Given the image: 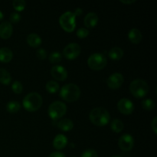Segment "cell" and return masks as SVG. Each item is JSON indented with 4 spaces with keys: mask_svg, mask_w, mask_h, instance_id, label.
Here are the masks:
<instances>
[{
    "mask_svg": "<svg viewBox=\"0 0 157 157\" xmlns=\"http://www.w3.org/2000/svg\"><path fill=\"white\" fill-rule=\"evenodd\" d=\"M156 124H157V117H156L153 118V121H152V123H151V127H152V129H153V131H154L155 134H156V133H157V126H156Z\"/></svg>",
    "mask_w": 157,
    "mask_h": 157,
    "instance_id": "obj_33",
    "label": "cell"
},
{
    "mask_svg": "<svg viewBox=\"0 0 157 157\" xmlns=\"http://www.w3.org/2000/svg\"><path fill=\"white\" fill-rule=\"evenodd\" d=\"M12 89L13 90V92L15 94H21L23 90V87H22V84L19 82V81H15V82L12 84Z\"/></svg>",
    "mask_w": 157,
    "mask_h": 157,
    "instance_id": "obj_28",
    "label": "cell"
},
{
    "mask_svg": "<svg viewBox=\"0 0 157 157\" xmlns=\"http://www.w3.org/2000/svg\"><path fill=\"white\" fill-rule=\"evenodd\" d=\"M75 15L74 12H66L61 15L59 18V23L61 28L67 32H72L76 27Z\"/></svg>",
    "mask_w": 157,
    "mask_h": 157,
    "instance_id": "obj_7",
    "label": "cell"
},
{
    "mask_svg": "<svg viewBox=\"0 0 157 157\" xmlns=\"http://www.w3.org/2000/svg\"><path fill=\"white\" fill-rule=\"evenodd\" d=\"M13 8L17 12H21L25 9L26 6V2L24 0H15L13 1Z\"/></svg>",
    "mask_w": 157,
    "mask_h": 157,
    "instance_id": "obj_26",
    "label": "cell"
},
{
    "mask_svg": "<svg viewBox=\"0 0 157 157\" xmlns=\"http://www.w3.org/2000/svg\"><path fill=\"white\" fill-rule=\"evenodd\" d=\"M84 22L86 27L89 29L95 27L98 22V15L94 12H89L84 18Z\"/></svg>",
    "mask_w": 157,
    "mask_h": 157,
    "instance_id": "obj_14",
    "label": "cell"
},
{
    "mask_svg": "<svg viewBox=\"0 0 157 157\" xmlns=\"http://www.w3.org/2000/svg\"><path fill=\"white\" fill-rule=\"evenodd\" d=\"M9 19H10L11 22L17 23L21 19V15L18 12H12L10 15V16H9Z\"/></svg>",
    "mask_w": 157,
    "mask_h": 157,
    "instance_id": "obj_31",
    "label": "cell"
},
{
    "mask_svg": "<svg viewBox=\"0 0 157 157\" xmlns=\"http://www.w3.org/2000/svg\"><path fill=\"white\" fill-rule=\"evenodd\" d=\"M82 12H83L82 9H81V8H77V9H75L74 14H75V16H80V15L82 14Z\"/></svg>",
    "mask_w": 157,
    "mask_h": 157,
    "instance_id": "obj_35",
    "label": "cell"
},
{
    "mask_svg": "<svg viewBox=\"0 0 157 157\" xmlns=\"http://www.w3.org/2000/svg\"><path fill=\"white\" fill-rule=\"evenodd\" d=\"M22 104L24 108L28 111H36L42 105V98L39 94L36 92H32L25 97Z\"/></svg>",
    "mask_w": 157,
    "mask_h": 157,
    "instance_id": "obj_2",
    "label": "cell"
},
{
    "mask_svg": "<svg viewBox=\"0 0 157 157\" xmlns=\"http://www.w3.org/2000/svg\"><path fill=\"white\" fill-rule=\"evenodd\" d=\"M60 96L64 101L67 102H74L79 99L81 96V90L75 84H65L61 89Z\"/></svg>",
    "mask_w": 157,
    "mask_h": 157,
    "instance_id": "obj_3",
    "label": "cell"
},
{
    "mask_svg": "<svg viewBox=\"0 0 157 157\" xmlns=\"http://www.w3.org/2000/svg\"><path fill=\"white\" fill-rule=\"evenodd\" d=\"M109 57L110 59L114 60V61H118V60L121 59L124 56V51L118 47H114L110 50L108 53Z\"/></svg>",
    "mask_w": 157,
    "mask_h": 157,
    "instance_id": "obj_20",
    "label": "cell"
},
{
    "mask_svg": "<svg viewBox=\"0 0 157 157\" xmlns=\"http://www.w3.org/2000/svg\"><path fill=\"white\" fill-rule=\"evenodd\" d=\"M2 18H3V13L1 12V11H0V21H1Z\"/></svg>",
    "mask_w": 157,
    "mask_h": 157,
    "instance_id": "obj_37",
    "label": "cell"
},
{
    "mask_svg": "<svg viewBox=\"0 0 157 157\" xmlns=\"http://www.w3.org/2000/svg\"><path fill=\"white\" fill-rule=\"evenodd\" d=\"M153 157H154V156H153Z\"/></svg>",
    "mask_w": 157,
    "mask_h": 157,
    "instance_id": "obj_40",
    "label": "cell"
},
{
    "mask_svg": "<svg viewBox=\"0 0 157 157\" xmlns=\"http://www.w3.org/2000/svg\"><path fill=\"white\" fill-rule=\"evenodd\" d=\"M12 81V76L7 70L0 68V82L5 85H9Z\"/></svg>",
    "mask_w": 157,
    "mask_h": 157,
    "instance_id": "obj_21",
    "label": "cell"
},
{
    "mask_svg": "<svg viewBox=\"0 0 157 157\" xmlns=\"http://www.w3.org/2000/svg\"><path fill=\"white\" fill-rule=\"evenodd\" d=\"M13 54L9 48L3 47L0 48V61L2 63H8L12 59Z\"/></svg>",
    "mask_w": 157,
    "mask_h": 157,
    "instance_id": "obj_17",
    "label": "cell"
},
{
    "mask_svg": "<svg viewBox=\"0 0 157 157\" xmlns=\"http://www.w3.org/2000/svg\"><path fill=\"white\" fill-rule=\"evenodd\" d=\"M48 157H66V156L64 153H61V152H54V153H51L50 156Z\"/></svg>",
    "mask_w": 157,
    "mask_h": 157,
    "instance_id": "obj_34",
    "label": "cell"
},
{
    "mask_svg": "<svg viewBox=\"0 0 157 157\" xmlns=\"http://www.w3.org/2000/svg\"><path fill=\"white\" fill-rule=\"evenodd\" d=\"M71 157H76V156H71Z\"/></svg>",
    "mask_w": 157,
    "mask_h": 157,
    "instance_id": "obj_39",
    "label": "cell"
},
{
    "mask_svg": "<svg viewBox=\"0 0 157 157\" xmlns=\"http://www.w3.org/2000/svg\"><path fill=\"white\" fill-rule=\"evenodd\" d=\"M61 60H62V55L58 52H53V53L49 55V61H50L51 63L57 64V63H59Z\"/></svg>",
    "mask_w": 157,
    "mask_h": 157,
    "instance_id": "obj_27",
    "label": "cell"
},
{
    "mask_svg": "<svg viewBox=\"0 0 157 157\" xmlns=\"http://www.w3.org/2000/svg\"><path fill=\"white\" fill-rule=\"evenodd\" d=\"M51 74L55 80L60 81H64L67 78V70L61 65L54 66L51 70Z\"/></svg>",
    "mask_w": 157,
    "mask_h": 157,
    "instance_id": "obj_12",
    "label": "cell"
},
{
    "mask_svg": "<svg viewBox=\"0 0 157 157\" xmlns=\"http://www.w3.org/2000/svg\"><path fill=\"white\" fill-rule=\"evenodd\" d=\"M117 108L121 113L123 114L129 115L131 114L134 110V105L133 102L127 98H122L118 101Z\"/></svg>",
    "mask_w": 157,
    "mask_h": 157,
    "instance_id": "obj_10",
    "label": "cell"
},
{
    "mask_svg": "<svg viewBox=\"0 0 157 157\" xmlns=\"http://www.w3.org/2000/svg\"><path fill=\"white\" fill-rule=\"evenodd\" d=\"M81 46L77 43H71L67 44L63 51V55L69 60L75 59L81 54Z\"/></svg>",
    "mask_w": 157,
    "mask_h": 157,
    "instance_id": "obj_8",
    "label": "cell"
},
{
    "mask_svg": "<svg viewBox=\"0 0 157 157\" xmlns=\"http://www.w3.org/2000/svg\"><path fill=\"white\" fill-rule=\"evenodd\" d=\"M89 118L91 123L98 127H104L109 123L110 116L109 112L102 107L93 109L89 114Z\"/></svg>",
    "mask_w": 157,
    "mask_h": 157,
    "instance_id": "obj_1",
    "label": "cell"
},
{
    "mask_svg": "<svg viewBox=\"0 0 157 157\" xmlns=\"http://www.w3.org/2000/svg\"><path fill=\"white\" fill-rule=\"evenodd\" d=\"M46 90L50 94H55L59 90V84L55 81H49L46 84Z\"/></svg>",
    "mask_w": 157,
    "mask_h": 157,
    "instance_id": "obj_24",
    "label": "cell"
},
{
    "mask_svg": "<svg viewBox=\"0 0 157 157\" xmlns=\"http://www.w3.org/2000/svg\"><path fill=\"white\" fill-rule=\"evenodd\" d=\"M36 55L40 60L45 59L47 57V52L44 48H39L36 52Z\"/></svg>",
    "mask_w": 157,
    "mask_h": 157,
    "instance_id": "obj_32",
    "label": "cell"
},
{
    "mask_svg": "<svg viewBox=\"0 0 157 157\" xmlns=\"http://www.w3.org/2000/svg\"><path fill=\"white\" fill-rule=\"evenodd\" d=\"M107 83L110 88L118 89L124 83V76L121 73H114L109 77Z\"/></svg>",
    "mask_w": 157,
    "mask_h": 157,
    "instance_id": "obj_11",
    "label": "cell"
},
{
    "mask_svg": "<svg viewBox=\"0 0 157 157\" xmlns=\"http://www.w3.org/2000/svg\"><path fill=\"white\" fill-rule=\"evenodd\" d=\"M130 90L136 98H143L148 94L149 86L143 79H136L130 83Z\"/></svg>",
    "mask_w": 157,
    "mask_h": 157,
    "instance_id": "obj_4",
    "label": "cell"
},
{
    "mask_svg": "<svg viewBox=\"0 0 157 157\" xmlns=\"http://www.w3.org/2000/svg\"><path fill=\"white\" fill-rule=\"evenodd\" d=\"M107 61L103 54L94 53L90 55L87 59V64L92 70L100 71L106 67Z\"/></svg>",
    "mask_w": 157,
    "mask_h": 157,
    "instance_id": "obj_5",
    "label": "cell"
},
{
    "mask_svg": "<svg viewBox=\"0 0 157 157\" xmlns=\"http://www.w3.org/2000/svg\"><path fill=\"white\" fill-rule=\"evenodd\" d=\"M27 43L32 48H38L41 44V38L38 35L32 33L28 35Z\"/></svg>",
    "mask_w": 157,
    "mask_h": 157,
    "instance_id": "obj_18",
    "label": "cell"
},
{
    "mask_svg": "<svg viewBox=\"0 0 157 157\" xmlns=\"http://www.w3.org/2000/svg\"><path fill=\"white\" fill-rule=\"evenodd\" d=\"M110 157H122V156H112Z\"/></svg>",
    "mask_w": 157,
    "mask_h": 157,
    "instance_id": "obj_38",
    "label": "cell"
},
{
    "mask_svg": "<svg viewBox=\"0 0 157 157\" xmlns=\"http://www.w3.org/2000/svg\"><path fill=\"white\" fill-rule=\"evenodd\" d=\"M81 157H98V153H97L94 150L89 149V150H85V151L82 153Z\"/></svg>",
    "mask_w": 157,
    "mask_h": 157,
    "instance_id": "obj_30",
    "label": "cell"
},
{
    "mask_svg": "<svg viewBox=\"0 0 157 157\" xmlns=\"http://www.w3.org/2000/svg\"><path fill=\"white\" fill-rule=\"evenodd\" d=\"M110 127H111V130L115 133H121L124 130V125L121 120L115 119L111 122Z\"/></svg>",
    "mask_w": 157,
    "mask_h": 157,
    "instance_id": "obj_22",
    "label": "cell"
},
{
    "mask_svg": "<svg viewBox=\"0 0 157 157\" xmlns=\"http://www.w3.org/2000/svg\"><path fill=\"white\" fill-rule=\"evenodd\" d=\"M21 108V104L17 101H10L6 105V110L9 113H17Z\"/></svg>",
    "mask_w": 157,
    "mask_h": 157,
    "instance_id": "obj_23",
    "label": "cell"
},
{
    "mask_svg": "<svg viewBox=\"0 0 157 157\" xmlns=\"http://www.w3.org/2000/svg\"><path fill=\"white\" fill-rule=\"evenodd\" d=\"M134 145V139L129 133H125L119 138L118 146L120 149L124 152H128L133 149Z\"/></svg>",
    "mask_w": 157,
    "mask_h": 157,
    "instance_id": "obj_9",
    "label": "cell"
},
{
    "mask_svg": "<svg viewBox=\"0 0 157 157\" xmlns=\"http://www.w3.org/2000/svg\"><path fill=\"white\" fill-rule=\"evenodd\" d=\"M77 36L80 38H85L89 35V31L87 29L81 28L77 31Z\"/></svg>",
    "mask_w": 157,
    "mask_h": 157,
    "instance_id": "obj_29",
    "label": "cell"
},
{
    "mask_svg": "<svg viewBox=\"0 0 157 157\" xmlns=\"http://www.w3.org/2000/svg\"><path fill=\"white\" fill-rule=\"evenodd\" d=\"M155 106H156L155 102L151 99H145L142 101L143 108L148 111L153 110L155 108Z\"/></svg>",
    "mask_w": 157,
    "mask_h": 157,
    "instance_id": "obj_25",
    "label": "cell"
},
{
    "mask_svg": "<svg viewBox=\"0 0 157 157\" xmlns=\"http://www.w3.org/2000/svg\"><path fill=\"white\" fill-rule=\"evenodd\" d=\"M121 2L124 3V4H131V3L135 2V0H130V1H124V0H121Z\"/></svg>",
    "mask_w": 157,
    "mask_h": 157,
    "instance_id": "obj_36",
    "label": "cell"
},
{
    "mask_svg": "<svg viewBox=\"0 0 157 157\" xmlns=\"http://www.w3.org/2000/svg\"><path fill=\"white\" fill-rule=\"evenodd\" d=\"M67 144V138L63 134H58L55 137L53 141V146L56 150H62Z\"/></svg>",
    "mask_w": 157,
    "mask_h": 157,
    "instance_id": "obj_15",
    "label": "cell"
},
{
    "mask_svg": "<svg viewBox=\"0 0 157 157\" xmlns=\"http://www.w3.org/2000/svg\"><path fill=\"white\" fill-rule=\"evenodd\" d=\"M13 28L9 21H3L0 25V37L2 39H8L12 36Z\"/></svg>",
    "mask_w": 157,
    "mask_h": 157,
    "instance_id": "obj_13",
    "label": "cell"
},
{
    "mask_svg": "<svg viewBox=\"0 0 157 157\" xmlns=\"http://www.w3.org/2000/svg\"><path fill=\"white\" fill-rule=\"evenodd\" d=\"M58 127L62 131H70L73 129L74 124L72 121L69 119H62L58 123Z\"/></svg>",
    "mask_w": 157,
    "mask_h": 157,
    "instance_id": "obj_19",
    "label": "cell"
},
{
    "mask_svg": "<svg viewBox=\"0 0 157 157\" xmlns=\"http://www.w3.org/2000/svg\"><path fill=\"white\" fill-rule=\"evenodd\" d=\"M67 112V107L61 101H55L48 107V115L53 121L62 117Z\"/></svg>",
    "mask_w": 157,
    "mask_h": 157,
    "instance_id": "obj_6",
    "label": "cell"
},
{
    "mask_svg": "<svg viewBox=\"0 0 157 157\" xmlns=\"http://www.w3.org/2000/svg\"><path fill=\"white\" fill-rule=\"evenodd\" d=\"M128 38L133 44H139L143 38L142 33L137 29H132L128 33Z\"/></svg>",
    "mask_w": 157,
    "mask_h": 157,
    "instance_id": "obj_16",
    "label": "cell"
}]
</instances>
